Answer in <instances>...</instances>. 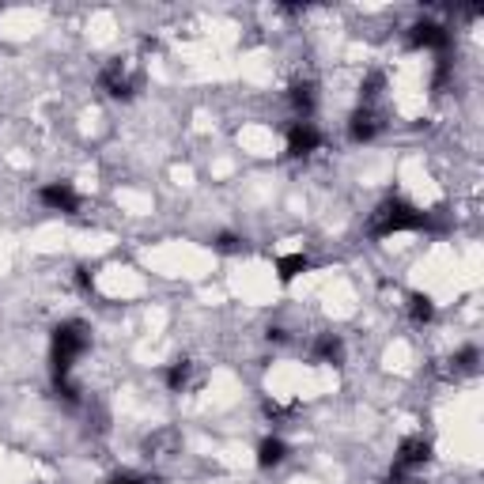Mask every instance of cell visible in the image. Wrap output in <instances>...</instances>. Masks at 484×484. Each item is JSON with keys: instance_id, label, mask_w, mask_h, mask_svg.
Here are the masks:
<instances>
[{"instance_id": "17", "label": "cell", "mask_w": 484, "mask_h": 484, "mask_svg": "<svg viewBox=\"0 0 484 484\" xmlns=\"http://www.w3.org/2000/svg\"><path fill=\"white\" fill-rule=\"evenodd\" d=\"M110 484H148V480L137 477V473H114V477H110Z\"/></svg>"}, {"instance_id": "1", "label": "cell", "mask_w": 484, "mask_h": 484, "mask_svg": "<svg viewBox=\"0 0 484 484\" xmlns=\"http://www.w3.org/2000/svg\"><path fill=\"white\" fill-rule=\"evenodd\" d=\"M432 213H420L409 201L402 197H386L383 204L371 213V223H367V235L371 239H390L397 231H432Z\"/></svg>"}, {"instance_id": "6", "label": "cell", "mask_w": 484, "mask_h": 484, "mask_svg": "<svg viewBox=\"0 0 484 484\" xmlns=\"http://www.w3.org/2000/svg\"><path fill=\"white\" fill-rule=\"evenodd\" d=\"M38 201L46 208H53V213H65V216L80 213V194L72 189V182H46L38 189Z\"/></svg>"}, {"instance_id": "11", "label": "cell", "mask_w": 484, "mask_h": 484, "mask_svg": "<svg viewBox=\"0 0 484 484\" xmlns=\"http://www.w3.org/2000/svg\"><path fill=\"white\" fill-rule=\"evenodd\" d=\"M284 458H288V443H284L280 435H269V439H261V447H258V466H261V470L280 466Z\"/></svg>"}, {"instance_id": "18", "label": "cell", "mask_w": 484, "mask_h": 484, "mask_svg": "<svg viewBox=\"0 0 484 484\" xmlns=\"http://www.w3.org/2000/svg\"><path fill=\"white\" fill-rule=\"evenodd\" d=\"M386 484H416L405 470H390V477H386Z\"/></svg>"}, {"instance_id": "7", "label": "cell", "mask_w": 484, "mask_h": 484, "mask_svg": "<svg viewBox=\"0 0 484 484\" xmlns=\"http://www.w3.org/2000/svg\"><path fill=\"white\" fill-rule=\"evenodd\" d=\"M99 88L107 91L110 99H133L137 95V80L129 76V69H125L121 61H110V65L99 72Z\"/></svg>"}, {"instance_id": "3", "label": "cell", "mask_w": 484, "mask_h": 484, "mask_svg": "<svg viewBox=\"0 0 484 484\" xmlns=\"http://www.w3.org/2000/svg\"><path fill=\"white\" fill-rule=\"evenodd\" d=\"M383 129H386L383 107H356L352 118H348V137H352L356 144H371Z\"/></svg>"}, {"instance_id": "5", "label": "cell", "mask_w": 484, "mask_h": 484, "mask_svg": "<svg viewBox=\"0 0 484 484\" xmlns=\"http://www.w3.org/2000/svg\"><path fill=\"white\" fill-rule=\"evenodd\" d=\"M428 461H432V439L409 435V439H402V447H397V454H394V470L413 473L420 466H428Z\"/></svg>"}, {"instance_id": "2", "label": "cell", "mask_w": 484, "mask_h": 484, "mask_svg": "<svg viewBox=\"0 0 484 484\" xmlns=\"http://www.w3.org/2000/svg\"><path fill=\"white\" fill-rule=\"evenodd\" d=\"M91 348V333H88V326L83 322H61L57 329H53V378H57V390L61 386H72L69 383V375H72V367H76V360L83 352Z\"/></svg>"}, {"instance_id": "15", "label": "cell", "mask_w": 484, "mask_h": 484, "mask_svg": "<svg viewBox=\"0 0 484 484\" xmlns=\"http://www.w3.org/2000/svg\"><path fill=\"white\" fill-rule=\"evenodd\" d=\"M477 360H480V352L470 345V348H461L458 356H454V371L458 375H473L477 371Z\"/></svg>"}, {"instance_id": "9", "label": "cell", "mask_w": 484, "mask_h": 484, "mask_svg": "<svg viewBox=\"0 0 484 484\" xmlns=\"http://www.w3.org/2000/svg\"><path fill=\"white\" fill-rule=\"evenodd\" d=\"M291 110H296V121H310V114H314V107H318V88H314L310 80H303V83H296L291 88Z\"/></svg>"}, {"instance_id": "12", "label": "cell", "mask_w": 484, "mask_h": 484, "mask_svg": "<svg viewBox=\"0 0 484 484\" xmlns=\"http://www.w3.org/2000/svg\"><path fill=\"white\" fill-rule=\"evenodd\" d=\"M409 318L416 322V326H428V322H435V303H432V296H409Z\"/></svg>"}, {"instance_id": "8", "label": "cell", "mask_w": 484, "mask_h": 484, "mask_svg": "<svg viewBox=\"0 0 484 484\" xmlns=\"http://www.w3.org/2000/svg\"><path fill=\"white\" fill-rule=\"evenodd\" d=\"M318 148H322V133L314 129V121H296L288 129V156L303 159V156H314Z\"/></svg>"}, {"instance_id": "10", "label": "cell", "mask_w": 484, "mask_h": 484, "mask_svg": "<svg viewBox=\"0 0 484 484\" xmlns=\"http://www.w3.org/2000/svg\"><path fill=\"white\" fill-rule=\"evenodd\" d=\"M314 360H322V364H341V356H345V341L337 333H322L318 341H314L310 348Z\"/></svg>"}, {"instance_id": "14", "label": "cell", "mask_w": 484, "mask_h": 484, "mask_svg": "<svg viewBox=\"0 0 484 484\" xmlns=\"http://www.w3.org/2000/svg\"><path fill=\"white\" fill-rule=\"evenodd\" d=\"M189 371H194V364H189V360H175L171 367H166V386H171L175 394L185 390L189 386Z\"/></svg>"}, {"instance_id": "4", "label": "cell", "mask_w": 484, "mask_h": 484, "mask_svg": "<svg viewBox=\"0 0 484 484\" xmlns=\"http://www.w3.org/2000/svg\"><path fill=\"white\" fill-rule=\"evenodd\" d=\"M409 46L413 50H432V53L443 57L451 50V31L443 24H435V19H424V24H416L409 31Z\"/></svg>"}, {"instance_id": "13", "label": "cell", "mask_w": 484, "mask_h": 484, "mask_svg": "<svg viewBox=\"0 0 484 484\" xmlns=\"http://www.w3.org/2000/svg\"><path fill=\"white\" fill-rule=\"evenodd\" d=\"M307 269H310V258H307V254H291V258H280V261H277V272H280L284 284H291L296 277H303Z\"/></svg>"}, {"instance_id": "16", "label": "cell", "mask_w": 484, "mask_h": 484, "mask_svg": "<svg viewBox=\"0 0 484 484\" xmlns=\"http://www.w3.org/2000/svg\"><path fill=\"white\" fill-rule=\"evenodd\" d=\"M216 250H220V254H239V250H242V239H239V235H220V239H216Z\"/></svg>"}]
</instances>
